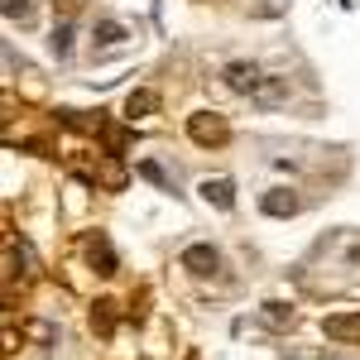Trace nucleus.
Segmentation results:
<instances>
[{
    "instance_id": "1",
    "label": "nucleus",
    "mask_w": 360,
    "mask_h": 360,
    "mask_svg": "<svg viewBox=\"0 0 360 360\" xmlns=\"http://www.w3.org/2000/svg\"><path fill=\"white\" fill-rule=\"evenodd\" d=\"M188 135H193L197 144H226L231 130H226L221 115H193V120H188Z\"/></svg>"
},
{
    "instance_id": "2",
    "label": "nucleus",
    "mask_w": 360,
    "mask_h": 360,
    "mask_svg": "<svg viewBox=\"0 0 360 360\" xmlns=\"http://www.w3.org/2000/svg\"><path fill=\"white\" fill-rule=\"evenodd\" d=\"M322 332L332 336V341H356L360 346V312H332L322 322Z\"/></svg>"
},
{
    "instance_id": "3",
    "label": "nucleus",
    "mask_w": 360,
    "mask_h": 360,
    "mask_svg": "<svg viewBox=\"0 0 360 360\" xmlns=\"http://www.w3.org/2000/svg\"><path fill=\"white\" fill-rule=\"evenodd\" d=\"M259 207H264V217H298L303 212V197H293L288 188H274Z\"/></svg>"
},
{
    "instance_id": "4",
    "label": "nucleus",
    "mask_w": 360,
    "mask_h": 360,
    "mask_svg": "<svg viewBox=\"0 0 360 360\" xmlns=\"http://www.w3.org/2000/svg\"><path fill=\"white\" fill-rule=\"evenodd\" d=\"M250 101L255 106H283L288 101V77H264V82L250 91Z\"/></svg>"
},
{
    "instance_id": "5",
    "label": "nucleus",
    "mask_w": 360,
    "mask_h": 360,
    "mask_svg": "<svg viewBox=\"0 0 360 360\" xmlns=\"http://www.w3.org/2000/svg\"><path fill=\"white\" fill-rule=\"evenodd\" d=\"M217 264H221V255L212 245H188L183 250V269H193V274H212Z\"/></svg>"
},
{
    "instance_id": "6",
    "label": "nucleus",
    "mask_w": 360,
    "mask_h": 360,
    "mask_svg": "<svg viewBox=\"0 0 360 360\" xmlns=\"http://www.w3.org/2000/svg\"><path fill=\"white\" fill-rule=\"evenodd\" d=\"M259 82H264V77H259L255 63H231V68H226V86H231V91H255Z\"/></svg>"
},
{
    "instance_id": "7",
    "label": "nucleus",
    "mask_w": 360,
    "mask_h": 360,
    "mask_svg": "<svg viewBox=\"0 0 360 360\" xmlns=\"http://www.w3.org/2000/svg\"><path fill=\"white\" fill-rule=\"evenodd\" d=\"M202 197H207L212 207L231 212V207H236V183H231V178H207V183H202Z\"/></svg>"
},
{
    "instance_id": "8",
    "label": "nucleus",
    "mask_w": 360,
    "mask_h": 360,
    "mask_svg": "<svg viewBox=\"0 0 360 360\" xmlns=\"http://www.w3.org/2000/svg\"><path fill=\"white\" fill-rule=\"evenodd\" d=\"M159 111V96H154V91H130V96H125V115H130V120H144V115H154Z\"/></svg>"
},
{
    "instance_id": "9",
    "label": "nucleus",
    "mask_w": 360,
    "mask_h": 360,
    "mask_svg": "<svg viewBox=\"0 0 360 360\" xmlns=\"http://www.w3.org/2000/svg\"><path fill=\"white\" fill-rule=\"evenodd\" d=\"M125 34H130L125 25H115V20H101V25H96V44H120Z\"/></svg>"
},
{
    "instance_id": "10",
    "label": "nucleus",
    "mask_w": 360,
    "mask_h": 360,
    "mask_svg": "<svg viewBox=\"0 0 360 360\" xmlns=\"http://www.w3.org/2000/svg\"><path fill=\"white\" fill-rule=\"evenodd\" d=\"M68 49H72V29L58 25V29H53V53H58V58H68Z\"/></svg>"
},
{
    "instance_id": "11",
    "label": "nucleus",
    "mask_w": 360,
    "mask_h": 360,
    "mask_svg": "<svg viewBox=\"0 0 360 360\" xmlns=\"http://www.w3.org/2000/svg\"><path fill=\"white\" fill-rule=\"evenodd\" d=\"M111 307H115V303H96V312H91V327L111 332V322H115V317H111Z\"/></svg>"
},
{
    "instance_id": "12",
    "label": "nucleus",
    "mask_w": 360,
    "mask_h": 360,
    "mask_svg": "<svg viewBox=\"0 0 360 360\" xmlns=\"http://www.w3.org/2000/svg\"><path fill=\"white\" fill-rule=\"evenodd\" d=\"M91 259L101 264V274H115V255H111L106 245H91Z\"/></svg>"
},
{
    "instance_id": "13",
    "label": "nucleus",
    "mask_w": 360,
    "mask_h": 360,
    "mask_svg": "<svg viewBox=\"0 0 360 360\" xmlns=\"http://www.w3.org/2000/svg\"><path fill=\"white\" fill-rule=\"evenodd\" d=\"M139 173H144L149 183H159V188H168V173H164L159 164H149V159H144V164H139Z\"/></svg>"
},
{
    "instance_id": "14",
    "label": "nucleus",
    "mask_w": 360,
    "mask_h": 360,
    "mask_svg": "<svg viewBox=\"0 0 360 360\" xmlns=\"http://www.w3.org/2000/svg\"><path fill=\"white\" fill-rule=\"evenodd\" d=\"M5 15H10V20H15V15L25 20V15H29V0H5Z\"/></svg>"
}]
</instances>
